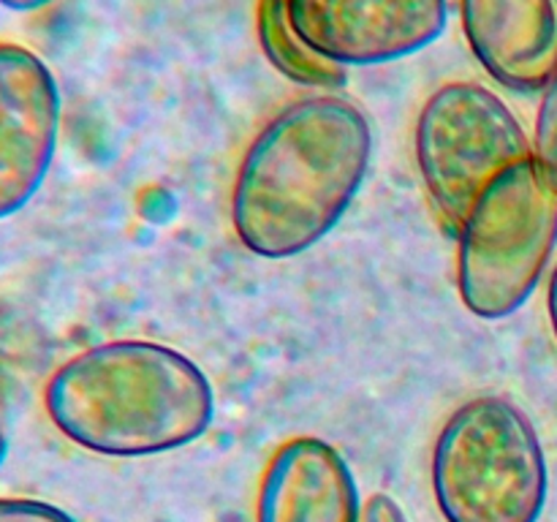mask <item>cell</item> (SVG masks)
Segmentation results:
<instances>
[{"label":"cell","instance_id":"6da1fadb","mask_svg":"<svg viewBox=\"0 0 557 522\" xmlns=\"http://www.w3.org/2000/svg\"><path fill=\"white\" fill-rule=\"evenodd\" d=\"M373 163L368 114L335 92L288 103L250 139L232 185V226L259 259L319 245L362 190Z\"/></svg>","mask_w":557,"mask_h":522},{"label":"cell","instance_id":"7a4b0ae2","mask_svg":"<svg viewBox=\"0 0 557 522\" xmlns=\"http://www.w3.org/2000/svg\"><path fill=\"white\" fill-rule=\"evenodd\" d=\"M63 438L103 457H156L199 440L215 422L205 370L156 340H109L65 359L44 386Z\"/></svg>","mask_w":557,"mask_h":522},{"label":"cell","instance_id":"3957f363","mask_svg":"<svg viewBox=\"0 0 557 522\" xmlns=\"http://www.w3.org/2000/svg\"><path fill=\"white\" fill-rule=\"evenodd\" d=\"M433 495L446 522H539L549 468L517 402L479 395L449 413L433 444Z\"/></svg>","mask_w":557,"mask_h":522},{"label":"cell","instance_id":"277c9868","mask_svg":"<svg viewBox=\"0 0 557 522\" xmlns=\"http://www.w3.org/2000/svg\"><path fill=\"white\" fill-rule=\"evenodd\" d=\"M557 248V183L536 158L498 174L457 226V294L473 315L509 319Z\"/></svg>","mask_w":557,"mask_h":522},{"label":"cell","instance_id":"5b68a950","mask_svg":"<svg viewBox=\"0 0 557 522\" xmlns=\"http://www.w3.org/2000/svg\"><path fill=\"white\" fill-rule=\"evenodd\" d=\"M413 152L430 201L457 228L476 196L511 163L531 158L533 145L498 92L460 79L422 103Z\"/></svg>","mask_w":557,"mask_h":522},{"label":"cell","instance_id":"8992f818","mask_svg":"<svg viewBox=\"0 0 557 522\" xmlns=\"http://www.w3.org/2000/svg\"><path fill=\"white\" fill-rule=\"evenodd\" d=\"M294 33L341 69L406 60L438 41L449 0H283Z\"/></svg>","mask_w":557,"mask_h":522},{"label":"cell","instance_id":"52a82bcc","mask_svg":"<svg viewBox=\"0 0 557 522\" xmlns=\"http://www.w3.org/2000/svg\"><path fill=\"white\" fill-rule=\"evenodd\" d=\"M63 128V96L33 49L0 41V221L25 210L47 183Z\"/></svg>","mask_w":557,"mask_h":522},{"label":"cell","instance_id":"ba28073f","mask_svg":"<svg viewBox=\"0 0 557 522\" xmlns=\"http://www.w3.org/2000/svg\"><path fill=\"white\" fill-rule=\"evenodd\" d=\"M462 36L493 82L544 90L557 71V0H457Z\"/></svg>","mask_w":557,"mask_h":522},{"label":"cell","instance_id":"9c48e42d","mask_svg":"<svg viewBox=\"0 0 557 522\" xmlns=\"http://www.w3.org/2000/svg\"><path fill=\"white\" fill-rule=\"evenodd\" d=\"M362 511L351 465L324 438H288L261 473L256 522H362Z\"/></svg>","mask_w":557,"mask_h":522},{"label":"cell","instance_id":"30bf717a","mask_svg":"<svg viewBox=\"0 0 557 522\" xmlns=\"http://www.w3.org/2000/svg\"><path fill=\"white\" fill-rule=\"evenodd\" d=\"M256 38H259L261 52L270 60L272 69L292 79L294 85L321 87V90H335V87L346 85V69L315 54L294 33L283 0L256 3Z\"/></svg>","mask_w":557,"mask_h":522},{"label":"cell","instance_id":"8fae6325","mask_svg":"<svg viewBox=\"0 0 557 522\" xmlns=\"http://www.w3.org/2000/svg\"><path fill=\"white\" fill-rule=\"evenodd\" d=\"M533 158L547 169L549 177L557 183V71L542 90L536 128H533Z\"/></svg>","mask_w":557,"mask_h":522},{"label":"cell","instance_id":"7c38bea8","mask_svg":"<svg viewBox=\"0 0 557 522\" xmlns=\"http://www.w3.org/2000/svg\"><path fill=\"white\" fill-rule=\"evenodd\" d=\"M0 522H76L60 506L36 498H0Z\"/></svg>","mask_w":557,"mask_h":522},{"label":"cell","instance_id":"4fadbf2b","mask_svg":"<svg viewBox=\"0 0 557 522\" xmlns=\"http://www.w3.org/2000/svg\"><path fill=\"white\" fill-rule=\"evenodd\" d=\"M362 522H411L403 511V506L397 504L392 495L375 493L370 495L368 504H364L362 511Z\"/></svg>","mask_w":557,"mask_h":522},{"label":"cell","instance_id":"5bb4252c","mask_svg":"<svg viewBox=\"0 0 557 522\" xmlns=\"http://www.w3.org/2000/svg\"><path fill=\"white\" fill-rule=\"evenodd\" d=\"M9 457V406H5L3 386H0V465Z\"/></svg>","mask_w":557,"mask_h":522},{"label":"cell","instance_id":"9a60e30c","mask_svg":"<svg viewBox=\"0 0 557 522\" xmlns=\"http://www.w3.org/2000/svg\"><path fill=\"white\" fill-rule=\"evenodd\" d=\"M547 310H549V324H553L555 340H557V266L553 270V277H549V288H547Z\"/></svg>","mask_w":557,"mask_h":522},{"label":"cell","instance_id":"2e32d148","mask_svg":"<svg viewBox=\"0 0 557 522\" xmlns=\"http://www.w3.org/2000/svg\"><path fill=\"white\" fill-rule=\"evenodd\" d=\"M52 3L54 0H0V5L11 11H38L44 9V5H52Z\"/></svg>","mask_w":557,"mask_h":522}]
</instances>
